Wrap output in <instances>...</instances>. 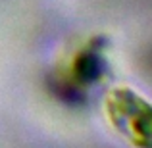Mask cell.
I'll list each match as a JSON object with an SVG mask.
<instances>
[{"label": "cell", "instance_id": "cell-2", "mask_svg": "<svg viewBox=\"0 0 152 148\" xmlns=\"http://www.w3.org/2000/svg\"><path fill=\"white\" fill-rule=\"evenodd\" d=\"M75 71H77V77L81 79V83H93L96 81L102 75L104 67H102V58L98 54V48L89 46L75 62Z\"/></svg>", "mask_w": 152, "mask_h": 148}, {"label": "cell", "instance_id": "cell-1", "mask_svg": "<svg viewBox=\"0 0 152 148\" xmlns=\"http://www.w3.org/2000/svg\"><path fill=\"white\" fill-rule=\"evenodd\" d=\"M106 114L121 137L137 148H152V104L139 93L119 87L106 98Z\"/></svg>", "mask_w": 152, "mask_h": 148}]
</instances>
